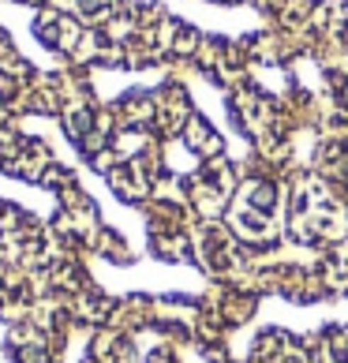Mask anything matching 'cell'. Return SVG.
Segmentation results:
<instances>
[{
  "label": "cell",
  "mask_w": 348,
  "mask_h": 363,
  "mask_svg": "<svg viewBox=\"0 0 348 363\" xmlns=\"http://www.w3.org/2000/svg\"><path fill=\"white\" fill-rule=\"evenodd\" d=\"M38 34H42V42L52 45V49H68L75 38H79V26L72 19L57 16V11H49V16L38 19Z\"/></svg>",
  "instance_id": "obj_1"
}]
</instances>
